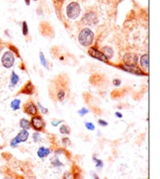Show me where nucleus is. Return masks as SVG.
Returning <instances> with one entry per match:
<instances>
[{
	"label": "nucleus",
	"instance_id": "obj_3",
	"mask_svg": "<svg viewBox=\"0 0 160 179\" xmlns=\"http://www.w3.org/2000/svg\"><path fill=\"white\" fill-rule=\"evenodd\" d=\"M81 14V6L76 2H70L67 7V15L68 18L74 20L78 18Z\"/></svg>",
	"mask_w": 160,
	"mask_h": 179
},
{
	"label": "nucleus",
	"instance_id": "obj_13",
	"mask_svg": "<svg viewBox=\"0 0 160 179\" xmlns=\"http://www.w3.org/2000/svg\"><path fill=\"white\" fill-rule=\"evenodd\" d=\"M35 91V88H34V85L32 84V83L31 81L28 83V84L24 86V88L21 90V92L24 93V94H27V95H31Z\"/></svg>",
	"mask_w": 160,
	"mask_h": 179
},
{
	"label": "nucleus",
	"instance_id": "obj_20",
	"mask_svg": "<svg viewBox=\"0 0 160 179\" xmlns=\"http://www.w3.org/2000/svg\"><path fill=\"white\" fill-rule=\"evenodd\" d=\"M39 56H40V60H41V65H43L44 67H45V68H47V69H48V64H47V61H46V60H45V56H44V54L42 53H40Z\"/></svg>",
	"mask_w": 160,
	"mask_h": 179
},
{
	"label": "nucleus",
	"instance_id": "obj_22",
	"mask_svg": "<svg viewBox=\"0 0 160 179\" xmlns=\"http://www.w3.org/2000/svg\"><path fill=\"white\" fill-rule=\"evenodd\" d=\"M59 131H60L61 134H69L70 130L69 128L67 127L66 125H62L59 128Z\"/></svg>",
	"mask_w": 160,
	"mask_h": 179
},
{
	"label": "nucleus",
	"instance_id": "obj_8",
	"mask_svg": "<svg viewBox=\"0 0 160 179\" xmlns=\"http://www.w3.org/2000/svg\"><path fill=\"white\" fill-rule=\"evenodd\" d=\"M124 62L125 66L134 67L137 66L138 63V56L134 53H127L124 56Z\"/></svg>",
	"mask_w": 160,
	"mask_h": 179
},
{
	"label": "nucleus",
	"instance_id": "obj_28",
	"mask_svg": "<svg viewBox=\"0 0 160 179\" xmlns=\"http://www.w3.org/2000/svg\"><path fill=\"white\" fill-rule=\"evenodd\" d=\"M38 106L39 107L40 110H41V113H43V114H47V113H48V110H47V109H45V108H44V107H42V106H41V104L39 103H38Z\"/></svg>",
	"mask_w": 160,
	"mask_h": 179
},
{
	"label": "nucleus",
	"instance_id": "obj_9",
	"mask_svg": "<svg viewBox=\"0 0 160 179\" xmlns=\"http://www.w3.org/2000/svg\"><path fill=\"white\" fill-rule=\"evenodd\" d=\"M24 112L28 114V115L35 116L38 114V108H37L36 105L31 101L28 102L27 103L24 104Z\"/></svg>",
	"mask_w": 160,
	"mask_h": 179
},
{
	"label": "nucleus",
	"instance_id": "obj_24",
	"mask_svg": "<svg viewBox=\"0 0 160 179\" xmlns=\"http://www.w3.org/2000/svg\"><path fill=\"white\" fill-rule=\"evenodd\" d=\"M94 160H95V162H96V167H99V168H102V167H103V164H102V161L101 160H98V159H96L95 157V158L93 159Z\"/></svg>",
	"mask_w": 160,
	"mask_h": 179
},
{
	"label": "nucleus",
	"instance_id": "obj_25",
	"mask_svg": "<svg viewBox=\"0 0 160 179\" xmlns=\"http://www.w3.org/2000/svg\"><path fill=\"white\" fill-rule=\"evenodd\" d=\"M88 113V109H86V108H82L81 110L78 111V114H79L81 116L85 115V114H87Z\"/></svg>",
	"mask_w": 160,
	"mask_h": 179
},
{
	"label": "nucleus",
	"instance_id": "obj_4",
	"mask_svg": "<svg viewBox=\"0 0 160 179\" xmlns=\"http://www.w3.org/2000/svg\"><path fill=\"white\" fill-rule=\"evenodd\" d=\"M2 64L6 68H10L13 66L15 62V58H14L13 53L10 51L6 52L2 56Z\"/></svg>",
	"mask_w": 160,
	"mask_h": 179
},
{
	"label": "nucleus",
	"instance_id": "obj_19",
	"mask_svg": "<svg viewBox=\"0 0 160 179\" xmlns=\"http://www.w3.org/2000/svg\"><path fill=\"white\" fill-rule=\"evenodd\" d=\"M72 170L74 171L73 173V177L74 179H81V173H80V168L77 166H74L72 168Z\"/></svg>",
	"mask_w": 160,
	"mask_h": 179
},
{
	"label": "nucleus",
	"instance_id": "obj_7",
	"mask_svg": "<svg viewBox=\"0 0 160 179\" xmlns=\"http://www.w3.org/2000/svg\"><path fill=\"white\" fill-rule=\"evenodd\" d=\"M31 126L36 131H40L43 129L45 127V123L43 120L40 116H35L31 118Z\"/></svg>",
	"mask_w": 160,
	"mask_h": 179
},
{
	"label": "nucleus",
	"instance_id": "obj_26",
	"mask_svg": "<svg viewBox=\"0 0 160 179\" xmlns=\"http://www.w3.org/2000/svg\"><path fill=\"white\" fill-rule=\"evenodd\" d=\"M33 139H34V141H35V142H38V140L40 139V134H39V133H38V132L34 133V134H33Z\"/></svg>",
	"mask_w": 160,
	"mask_h": 179
},
{
	"label": "nucleus",
	"instance_id": "obj_16",
	"mask_svg": "<svg viewBox=\"0 0 160 179\" xmlns=\"http://www.w3.org/2000/svg\"><path fill=\"white\" fill-rule=\"evenodd\" d=\"M21 100L17 99H14L11 102V108L13 110H19L21 108Z\"/></svg>",
	"mask_w": 160,
	"mask_h": 179
},
{
	"label": "nucleus",
	"instance_id": "obj_12",
	"mask_svg": "<svg viewBox=\"0 0 160 179\" xmlns=\"http://www.w3.org/2000/svg\"><path fill=\"white\" fill-rule=\"evenodd\" d=\"M140 64H141V67H142L143 70H145V71H148V54H144V55L141 57Z\"/></svg>",
	"mask_w": 160,
	"mask_h": 179
},
{
	"label": "nucleus",
	"instance_id": "obj_23",
	"mask_svg": "<svg viewBox=\"0 0 160 179\" xmlns=\"http://www.w3.org/2000/svg\"><path fill=\"white\" fill-rule=\"evenodd\" d=\"M85 127L88 128L89 131H94L95 130V125L93 124V123L91 122H86L85 123Z\"/></svg>",
	"mask_w": 160,
	"mask_h": 179
},
{
	"label": "nucleus",
	"instance_id": "obj_29",
	"mask_svg": "<svg viewBox=\"0 0 160 179\" xmlns=\"http://www.w3.org/2000/svg\"><path fill=\"white\" fill-rule=\"evenodd\" d=\"M112 83H113V85H115V86H120L121 84V81L120 79H114Z\"/></svg>",
	"mask_w": 160,
	"mask_h": 179
},
{
	"label": "nucleus",
	"instance_id": "obj_30",
	"mask_svg": "<svg viewBox=\"0 0 160 179\" xmlns=\"http://www.w3.org/2000/svg\"><path fill=\"white\" fill-rule=\"evenodd\" d=\"M98 124L101 126H107L108 125V122L103 121V120H98Z\"/></svg>",
	"mask_w": 160,
	"mask_h": 179
},
{
	"label": "nucleus",
	"instance_id": "obj_10",
	"mask_svg": "<svg viewBox=\"0 0 160 179\" xmlns=\"http://www.w3.org/2000/svg\"><path fill=\"white\" fill-rule=\"evenodd\" d=\"M83 24L91 25V24H95L97 23V17L94 13H88L84 16L82 19Z\"/></svg>",
	"mask_w": 160,
	"mask_h": 179
},
{
	"label": "nucleus",
	"instance_id": "obj_6",
	"mask_svg": "<svg viewBox=\"0 0 160 179\" xmlns=\"http://www.w3.org/2000/svg\"><path fill=\"white\" fill-rule=\"evenodd\" d=\"M88 53H89V55L97 59L98 60H101L105 63H108V59L105 56V54L101 52V51H99L98 49H97L95 47H91V48H90L89 50H88Z\"/></svg>",
	"mask_w": 160,
	"mask_h": 179
},
{
	"label": "nucleus",
	"instance_id": "obj_11",
	"mask_svg": "<svg viewBox=\"0 0 160 179\" xmlns=\"http://www.w3.org/2000/svg\"><path fill=\"white\" fill-rule=\"evenodd\" d=\"M122 70L127 71V72L131 73V74H138V75H146V74L143 72L140 68H138L137 66H134V67H128V66H120V67Z\"/></svg>",
	"mask_w": 160,
	"mask_h": 179
},
{
	"label": "nucleus",
	"instance_id": "obj_14",
	"mask_svg": "<svg viewBox=\"0 0 160 179\" xmlns=\"http://www.w3.org/2000/svg\"><path fill=\"white\" fill-rule=\"evenodd\" d=\"M50 150L49 149L45 148V147H40L38 150V156L40 158H44V157H46L47 156L49 155Z\"/></svg>",
	"mask_w": 160,
	"mask_h": 179
},
{
	"label": "nucleus",
	"instance_id": "obj_17",
	"mask_svg": "<svg viewBox=\"0 0 160 179\" xmlns=\"http://www.w3.org/2000/svg\"><path fill=\"white\" fill-rule=\"evenodd\" d=\"M103 53L105 54V56L108 58H111L113 55V50L110 47H104L103 48Z\"/></svg>",
	"mask_w": 160,
	"mask_h": 179
},
{
	"label": "nucleus",
	"instance_id": "obj_21",
	"mask_svg": "<svg viewBox=\"0 0 160 179\" xmlns=\"http://www.w3.org/2000/svg\"><path fill=\"white\" fill-rule=\"evenodd\" d=\"M22 32L23 35L24 36H27L28 34V24H27L26 21H24L23 22V27H22Z\"/></svg>",
	"mask_w": 160,
	"mask_h": 179
},
{
	"label": "nucleus",
	"instance_id": "obj_35",
	"mask_svg": "<svg viewBox=\"0 0 160 179\" xmlns=\"http://www.w3.org/2000/svg\"><path fill=\"white\" fill-rule=\"evenodd\" d=\"M95 179H99V177H98L96 174H95Z\"/></svg>",
	"mask_w": 160,
	"mask_h": 179
},
{
	"label": "nucleus",
	"instance_id": "obj_1",
	"mask_svg": "<svg viewBox=\"0 0 160 179\" xmlns=\"http://www.w3.org/2000/svg\"><path fill=\"white\" fill-rule=\"evenodd\" d=\"M67 81L66 78L59 76L53 81V84L50 88V95L58 101H63L67 96Z\"/></svg>",
	"mask_w": 160,
	"mask_h": 179
},
{
	"label": "nucleus",
	"instance_id": "obj_37",
	"mask_svg": "<svg viewBox=\"0 0 160 179\" xmlns=\"http://www.w3.org/2000/svg\"><path fill=\"white\" fill-rule=\"evenodd\" d=\"M0 49H1V43H0Z\"/></svg>",
	"mask_w": 160,
	"mask_h": 179
},
{
	"label": "nucleus",
	"instance_id": "obj_36",
	"mask_svg": "<svg viewBox=\"0 0 160 179\" xmlns=\"http://www.w3.org/2000/svg\"><path fill=\"white\" fill-rule=\"evenodd\" d=\"M59 2H63V1H64V0H58Z\"/></svg>",
	"mask_w": 160,
	"mask_h": 179
},
{
	"label": "nucleus",
	"instance_id": "obj_5",
	"mask_svg": "<svg viewBox=\"0 0 160 179\" xmlns=\"http://www.w3.org/2000/svg\"><path fill=\"white\" fill-rule=\"evenodd\" d=\"M28 136H29V132H28L27 130H21L19 132V134L16 136L13 139H12L10 143V146L12 147H16L19 144L20 142H25L28 140Z\"/></svg>",
	"mask_w": 160,
	"mask_h": 179
},
{
	"label": "nucleus",
	"instance_id": "obj_32",
	"mask_svg": "<svg viewBox=\"0 0 160 179\" xmlns=\"http://www.w3.org/2000/svg\"><path fill=\"white\" fill-rule=\"evenodd\" d=\"M61 122H62V121H52V125H53V126H57V125H58V124H60V123H61Z\"/></svg>",
	"mask_w": 160,
	"mask_h": 179
},
{
	"label": "nucleus",
	"instance_id": "obj_38",
	"mask_svg": "<svg viewBox=\"0 0 160 179\" xmlns=\"http://www.w3.org/2000/svg\"><path fill=\"white\" fill-rule=\"evenodd\" d=\"M35 1H37V0H35Z\"/></svg>",
	"mask_w": 160,
	"mask_h": 179
},
{
	"label": "nucleus",
	"instance_id": "obj_18",
	"mask_svg": "<svg viewBox=\"0 0 160 179\" xmlns=\"http://www.w3.org/2000/svg\"><path fill=\"white\" fill-rule=\"evenodd\" d=\"M19 76L17 75V74H16L14 71H13L12 72V75H11V85L12 86H15L16 84H17L18 81H19Z\"/></svg>",
	"mask_w": 160,
	"mask_h": 179
},
{
	"label": "nucleus",
	"instance_id": "obj_27",
	"mask_svg": "<svg viewBox=\"0 0 160 179\" xmlns=\"http://www.w3.org/2000/svg\"><path fill=\"white\" fill-rule=\"evenodd\" d=\"M52 164H53L55 167H59V166L62 165V164H61V162L59 161V160H58V159H55V160H54V161L52 162Z\"/></svg>",
	"mask_w": 160,
	"mask_h": 179
},
{
	"label": "nucleus",
	"instance_id": "obj_34",
	"mask_svg": "<svg viewBox=\"0 0 160 179\" xmlns=\"http://www.w3.org/2000/svg\"><path fill=\"white\" fill-rule=\"evenodd\" d=\"M25 2H26V5L29 6L30 2H31V0H25Z\"/></svg>",
	"mask_w": 160,
	"mask_h": 179
},
{
	"label": "nucleus",
	"instance_id": "obj_31",
	"mask_svg": "<svg viewBox=\"0 0 160 179\" xmlns=\"http://www.w3.org/2000/svg\"><path fill=\"white\" fill-rule=\"evenodd\" d=\"M62 142H63V144H64V145H67V143H69V144H70V139L68 138H63Z\"/></svg>",
	"mask_w": 160,
	"mask_h": 179
},
{
	"label": "nucleus",
	"instance_id": "obj_33",
	"mask_svg": "<svg viewBox=\"0 0 160 179\" xmlns=\"http://www.w3.org/2000/svg\"><path fill=\"white\" fill-rule=\"evenodd\" d=\"M115 115L117 117H119V118H121V117H123V115H122V114H121L120 113H119V112H116V114H115Z\"/></svg>",
	"mask_w": 160,
	"mask_h": 179
},
{
	"label": "nucleus",
	"instance_id": "obj_2",
	"mask_svg": "<svg viewBox=\"0 0 160 179\" xmlns=\"http://www.w3.org/2000/svg\"><path fill=\"white\" fill-rule=\"evenodd\" d=\"M94 40V33L88 28H84L78 35V41L83 46H89Z\"/></svg>",
	"mask_w": 160,
	"mask_h": 179
},
{
	"label": "nucleus",
	"instance_id": "obj_15",
	"mask_svg": "<svg viewBox=\"0 0 160 179\" xmlns=\"http://www.w3.org/2000/svg\"><path fill=\"white\" fill-rule=\"evenodd\" d=\"M20 125H21V128H23V129L28 130L31 127V123L26 119H21V121H20Z\"/></svg>",
	"mask_w": 160,
	"mask_h": 179
}]
</instances>
